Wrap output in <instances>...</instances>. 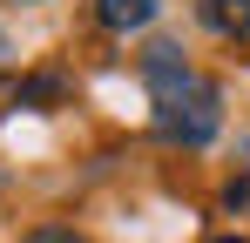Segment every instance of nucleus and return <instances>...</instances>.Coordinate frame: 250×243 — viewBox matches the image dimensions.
Listing matches in <instances>:
<instances>
[{"mask_svg": "<svg viewBox=\"0 0 250 243\" xmlns=\"http://www.w3.org/2000/svg\"><path fill=\"white\" fill-rule=\"evenodd\" d=\"M216 128H223V95H216V81H196L189 95L156 101V135H163V142L209 149V142H216Z\"/></svg>", "mask_w": 250, "mask_h": 243, "instance_id": "nucleus-1", "label": "nucleus"}, {"mask_svg": "<svg viewBox=\"0 0 250 243\" xmlns=\"http://www.w3.org/2000/svg\"><path fill=\"white\" fill-rule=\"evenodd\" d=\"M196 68L183 61V47H169V40H156L149 54H142V88H149V101H176V95H189L196 88Z\"/></svg>", "mask_w": 250, "mask_h": 243, "instance_id": "nucleus-2", "label": "nucleus"}, {"mask_svg": "<svg viewBox=\"0 0 250 243\" xmlns=\"http://www.w3.org/2000/svg\"><path fill=\"white\" fill-rule=\"evenodd\" d=\"M156 14H163V0H95V20L108 34H142Z\"/></svg>", "mask_w": 250, "mask_h": 243, "instance_id": "nucleus-3", "label": "nucleus"}, {"mask_svg": "<svg viewBox=\"0 0 250 243\" xmlns=\"http://www.w3.org/2000/svg\"><path fill=\"white\" fill-rule=\"evenodd\" d=\"M196 14H203L209 34H230V40L250 34V0H196Z\"/></svg>", "mask_w": 250, "mask_h": 243, "instance_id": "nucleus-4", "label": "nucleus"}, {"mask_svg": "<svg viewBox=\"0 0 250 243\" xmlns=\"http://www.w3.org/2000/svg\"><path fill=\"white\" fill-rule=\"evenodd\" d=\"M21 243H88L82 230H68V223H41V230H27Z\"/></svg>", "mask_w": 250, "mask_h": 243, "instance_id": "nucleus-5", "label": "nucleus"}, {"mask_svg": "<svg viewBox=\"0 0 250 243\" xmlns=\"http://www.w3.org/2000/svg\"><path fill=\"white\" fill-rule=\"evenodd\" d=\"M7 54H14V47H7V27H0V68H7Z\"/></svg>", "mask_w": 250, "mask_h": 243, "instance_id": "nucleus-6", "label": "nucleus"}, {"mask_svg": "<svg viewBox=\"0 0 250 243\" xmlns=\"http://www.w3.org/2000/svg\"><path fill=\"white\" fill-rule=\"evenodd\" d=\"M209 243H250V237H209Z\"/></svg>", "mask_w": 250, "mask_h": 243, "instance_id": "nucleus-7", "label": "nucleus"}]
</instances>
